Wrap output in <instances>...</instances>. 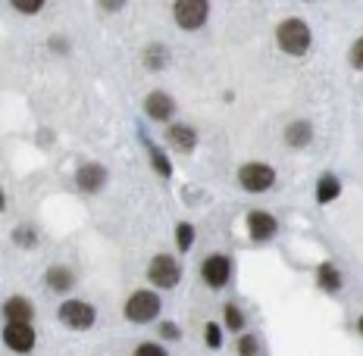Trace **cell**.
Returning <instances> with one entry per match:
<instances>
[{"label": "cell", "mask_w": 363, "mask_h": 356, "mask_svg": "<svg viewBox=\"0 0 363 356\" xmlns=\"http://www.w3.org/2000/svg\"><path fill=\"white\" fill-rule=\"evenodd\" d=\"M275 41H279V47L285 50V54L304 56L310 47V28L304 25L301 19H285V23L279 25V32H275Z\"/></svg>", "instance_id": "cell-1"}, {"label": "cell", "mask_w": 363, "mask_h": 356, "mask_svg": "<svg viewBox=\"0 0 363 356\" xmlns=\"http://www.w3.org/2000/svg\"><path fill=\"white\" fill-rule=\"evenodd\" d=\"M157 312H160V297L154 294V290H138V294H132L129 303H126L129 322H138V325L157 319Z\"/></svg>", "instance_id": "cell-2"}, {"label": "cell", "mask_w": 363, "mask_h": 356, "mask_svg": "<svg viewBox=\"0 0 363 356\" xmlns=\"http://www.w3.org/2000/svg\"><path fill=\"white\" fill-rule=\"evenodd\" d=\"M238 181H242L244 191L263 194V191H270V188L275 185V172L270 169V166H263V163H248V166H242V172H238Z\"/></svg>", "instance_id": "cell-3"}, {"label": "cell", "mask_w": 363, "mask_h": 356, "mask_svg": "<svg viewBox=\"0 0 363 356\" xmlns=\"http://www.w3.org/2000/svg\"><path fill=\"white\" fill-rule=\"evenodd\" d=\"M148 278L154 281L157 288H176L179 278H182V269L172 257L160 253V257H154V263H150V269H148Z\"/></svg>", "instance_id": "cell-4"}, {"label": "cell", "mask_w": 363, "mask_h": 356, "mask_svg": "<svg viewBox=\"0 0 363 356\" xmlns=\"http://www.w3.org/2000/svg\"><path fill=\"white\" fill-rule=\"evenodd\" d=\"M207 13H210V4L207 0H179L176 4V23L182 28H201L204 25V19H207Z\"/></svg>", "instance_id": "cell-5"}, {"label": "cell", "mask_w": 363, "mask_h": 356, "mask_svg": "<svg viewBox=\"0 0 363 356\" xmlns=\"http://www.w3.org/2000/svg\"><path fill=\"white\" fill-rule=\"evenodd\" d=\"M60 319L69 329H91L94 325V307L85 300H69L60 307Z\"/></svg>", "instance_id": "cell-6"}, {"label": "cell", "mask_w": 363, "mask_h": 356, "mask_svg": "<svg viewBox=\"0 0 363 356\" xmlns=\"http://www.w3.org/2000/svg\"><path fill=\"white\" fill-rule=\"evenodd\" d=\"M229 272H232L229 259L220 257V253L207 257L204 266H201V275H204V281H207L210 288H222V285H226V281H229Z\"/></svg>", "instance_id": "cell-7"}, {"label": "cell", "mask_w": 363, "mask_h": 356, "mask_svg": "<svg viewBox=\"0 0 363 356\" xmlns=\"http://www.w3.org/2000/svg\"><path fill=\"white\" fill-rule=\"evenodd\" d=\"M4 338L16 353H28L35 347V331H32L28 322H10L6 331H4Z\"/></svg>", "instance_id": "cell-8"}, {"label": "cell", "mask_w": 363, "mask_h": 356, "mask_svg": "<svg viewBox=\"0 0 363 356\" xmlns=\"http://www.w3.org/2000/svg\"><path fill=\"white\" fill-rule=\"evenodd\" d=\"M248 231H251L254 241H270L275 231H279V222H275L270 213H260L257 209V213L248 216Z\"/></svg>", "instance_id": "cell-9"}, {"label": "cell", "mask_w": 363, "mask_h": 356, "mask_svg": "<svg viewBox=\"0 0 363 356\" xmlns=\"http://www.w3.org/2000/svg\"><path fill=\"white\" fill-rule=\"evenodd\" d=\"M172 110H176V104H172V97L169 94H163V91L148 94V100H144V113H148L150 119H157V122L169 119Z\"/></svg>", "instance_id": "cell-10"}, {"label": "cell", "mask_w": 363, "mask_h": 356, "mask_svg": "<svg viewBox=\"0 0 363 356\" xmlns=\"http://www.w3.org/2000/svg\"><path fill=\"white\" fill-rule=\"evenodd\" d=\"M76 181H78V188H82V191H100V188H104V181H107V169H104V166H97V163H88V166H82V169H78Z\"/></svg>", "instance_id": "cell-11"}, {"label": "cell", "mask_w": 363, "mask_h": 356, "mask_svg": "<svg viewBox=\"0 0 363 356\" xmlns=\"http://www.w3.org/2000/svg\"><path fill=\"white\" fill-rule=\"evenodd\" d=\"M166 137H169V144L176 150H182V154H191L194 144H198V135H194V128H188V125H172L169 132H166Z\"/></svg>", "instance_id": "cell-12"}, {"label": "cell", "mask_w": 363, "mask_h": 356, "mask_svg": "<svg viewBox=\"0 0 363 356\" xmlns=\"http://www.w3.org/2000/svg\"><path fill=\"white\" fill-rule=\"evenodd\" d=\"M6 316H10V322H28L32 319V303L25 297H10L6 300Z\"/></svg>", "instance_id": "cell-13"}, {"label": "cell", "mask_w": 363, "mask_h": 356, "mask_svg": "<svg viewBox=\"0 0 363 356\" xmlns=\"http://www.w3.org/2000/svg\"><path fill=\"white\" fill-rule=\"evenodd\" d=\"M338 194H341V181L335 176H323V178H319V185H316V200L319 203L335 200Z\"/></svg>", "instance_id": "cell-14"}, {"label": "cell", "mask_w": 363, "mask_h": 356, "mask_svg": "<svg viewBox=\"0 0 363 356\" xmlns=\"http://www.w3.org/2000/svg\"><path fill=\"white\" fill-rule=\"evenodd\" d=\"M310 137H314V128H310L307 122H294V125H288V132H285V141L292 144V147H304Z\"/></svg>", "instance_id": "cell-15"}, {"label": "cell", "mask_w": 363, "mask_h": 356, "mask_svg": "<svg viewBox=\"0 0 363 356\" xmlns=\"http://www.w3.org/2000/svg\"><path fill=\"white\" fill-rule=\"evenodd\" d=\"M316 278H319V285H323L326 290H338L341 288V272L335 266H319V272H316Z\"/></svg>", "instance_id": "cell-16"}, {"label": "cell", "mask_w": 363, "mask_h": 356, "mask_svg": "<svg viewBox=\"0 0 363 356\" xmlns=\"http://www.w3.org/2000/svg\"><path fill=\"white\" fill-rule=\"evenodd\" d=\"M47 281H50V288L54 290H69L72 288V272L69 269H63V266H54L47 272Z\"/></svg>", "instance_id": "cell-17"}, {"label": "cell", "mask_w": 363, "mask_h": 356, "mask_svg": "<svg viewBox=\"0 0 363 356\" xmlns=\"http://www.w3.org/2000/svg\"><path fill=\"white\" fill-rule=\"evenodd\" d=\"M144 66L148 69H163L166 66V47L150 44L148 50H144Z\"/></svg>", "instance_id": "cell-18"}, {"label": "cell", "mask_w": 363, "mask_h": 356, "mask_svg": "<svg viewBox=\"0 0 363 356\" xmlns=\"http://www.w3.org/2000/svg\"><path fill=\"white\" fill-rule=\"evenodd\" d=\"M176 231H179V235H176V241H179V250H182V253H188V247L194 244V228H191V225H188V222H182Z\"/></svg>", "instance_id": "cell-19"}, {"label": "cell", "mask_w": 363, "mask_h": 356, "mask_svg": "<svg viewBox=\"0 0 363 356\" xmlns=\"http://www.w3.org/2000/svg\"><path fill=\"white\" fill-rule=\"evenodd\" d=\"M226 325L232 331H242L244 329V316H242V309H238L235 303H229V307H226Z\"/></svg>", "instance_id": "cell-20"}, {"label": "cell", "mask_w": 363, "mask_h": 356, "mask_svg": "<svg viewBox=\"0 0 363 356\" xmlns=\"http://www.w3.org/2000/svg\"><path fill=\"white\" fill-rule=\"evenodd\" d=\"M148 150H150V156H154V166H157V172H160V176H169V172H172L169 159H166L163 154H160V150L154 147V144H148Z\"/></svg>", "instance_id": "cell-21"}, {"label": "cell", "mask_w": 363, "mask_h": 356, "mask_svg": "<svg viewBox=\"0 0 363 356\" xmlns=\"http://www.w3.org/2000/svg\"><path fill=\"white\" fill-rule=\"evenodd\" d=\"M13 6H16L19 13H38L41 6H44V0H13Z\"/></svg>", "instance_id": "cell-22"}, {"label": "cell", "mask_w": 363, "mask_h": 356, "mask_svg": "<svg viewBox=\"0 0 363 356\" xmlns=\"http://www.w3.org/2000/svg\"><path fill=\"white\" fill-rule=\"evenodd\" d=\"M238 353L242 356H257V340H254L251 334H244V338L238 340Z\"/></svg>", "instance_id": "cell-23"}, {"label": "cell", "mask_w": 363, "mask_h": 356, "mask_svg": "<svg viewBox=\"0 0 363 356\" xmlns=\"http://www.w3.org/2000/svg\"><path fill=\"white\" fill-rule=\"evenodd\" d=\"M207 347H213V350H216V347H220L222 344V334H220V325H213V322H210L207 325Z\"/></svg>", "instance_id": "cell-24"}, {"label": "cell", "mask_w": 363, "mask_h": 356, "mask_svg": "<svg viewBox=\"0 0 363 356\" xmlns=\"http://www.w3.org/2000/svg\"><path fill=\"white\" fill-rule=\"evenodd\" d=\"M351 66L363 72V38H360V41H357V44H354V47H351Z\"/></svg>", "instance_id": "cell-25"}, {"label": "cell", "mask_w": 363, "mask_h": 356, "mask_svg": "<svg viewBox=\"0 0 363 356\" xmlns=\"http://www.w3.org/2000/svg\"><path fill=\"white\" fill-rule=\"evenodd\" d=\"M135 356H166L163 347H157V344H141L135 350Z\"/></svg>", "instance_id": "cell-26"}, {"label": "cell", "mask_w": 363, "mask_h": 356, "mask_svg": "<svg viewBox=\"0 0 363 356\" xmlns=\"http://www.w3.org/2000/svg\"><path fill=\"white\" fill-rule=\"evenodd\" d=\"M160 331H163L169 340H176V338H179V329H176V325H172V322H163V329H160Z\"/></svg>", "instance_id": "cell-27"}, {"label": "cell", "mask_w": 363, "mask_h": 356, "mask_svg": "<svg viewBox=\"0 0 363 356\" xmlns=\"http://www.w3.org/2000/svg\"><path fill=\"white\" fill-rule=\"evenodd\" d=\"M357 329H360V334H363V316H360V325H357Z\"/></svg>", "instance_id": "cell-28"}]
</instances>
